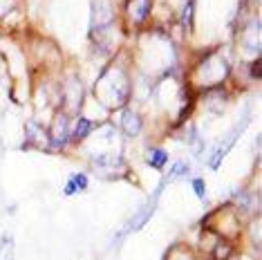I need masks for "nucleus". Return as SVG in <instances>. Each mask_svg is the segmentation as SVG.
Instances as JSON below:
<instances>
[{
  "label": "nucleus",
  "mask_w": 262,
  "mask_h": 260,
  "mask_svg": "<svg viewBox=\"0 0 262 260\" xmlns=\"http://www.w3.org/2000/svg\"><path fill=\"white\" fill-rule=\"evenodd\" d=\"M251 74H253V79H260V61H255V63H253Z\"/></svg>",
  "instance_id": "obj_6"
},
{
  "label": "nucleus",
  "mask_w": 262,
  "mask_h": 260,
  "mask_svg": "<svg viewBox=\"0 0 262 260\" xmlns=\"http://www.w3.org/2000/svg\"><path fill=\"white\" fill-rule=\"evenodd\" d=\"M166 162H168V155L162 148H152V153L148 155V166H152V168H162Z\"/></svg>",
  "instance_id": "obj_1"
},
{
  "label": "nucleus",
  "mask_w": 262,
  "mask_h": 260,
  "mask_svg": "<svg viewBox=\"0 0 262 260\" xmlns=\"http://www.w3.org/2000/svg\"><path fill=\"white\" fill-rule=\"evenodd\" d=\"M193 188H195V193H198L200 198H204V182H202V180H193Z\"/></svg>",
  "instance_id": "obj_4"
},
{
  "label": "nucleus",
  "mask_w": 262,
  "mask_h": 260,
  "mask_svg": "<svg viewBox=\"0 0 262 260\" xmlns=\"http://www.w3.org/2000/svg\"><path fill=\"white\" fill-rule=\"evenodd\" d=\"M72 182H74V186H76V191H83V188H88V177L85 175H74L72 177Z\"/></svg>",
  "instance_id": "obj_3"
},
{
  "label": "nucleus",
  "mask_w": 262,
  "mask_h": 260,
  "mask_svg": "<svg viewBox=\"0 0 262 260\" xmlns=\"http://www.w3.org/2000/svg\"><path fill=\"white\" fill-rule=\"evenodd\" d=\"M74 193H76V186H74V182L70 180L68 186H65V195H74Z\"/></svg>",
  "instance_id": "obj_5"
},
{
  "label": "nucleus",
  "mask_w": 262,
  "mask_h": 260,
  "mask_svg": "<svg viewBox=\"0 0 262 260\" xmlns=\"http://www.w3.org/2000/svg\"><path fill=\"white\" fill-rule=\"evenodd\" d=\"M92 128H94V123L90 121V119H81L79 121V126H76V137H79V139H83V137H85V135H90L92 133Z\"/></svg>",
  "instance_id": "obj_2"
}]
</instances>
